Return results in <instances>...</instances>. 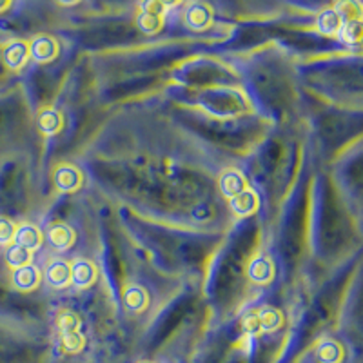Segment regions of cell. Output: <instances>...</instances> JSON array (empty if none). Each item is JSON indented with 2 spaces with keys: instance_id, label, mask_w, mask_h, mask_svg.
I'll list each match as a JSON object with an SVG mask.
<instances>
[{
  "instance_id": "obj_1",
  "label": "cell",
  "mask_w": 363,
  "mask_h": 363,
  "mask_svg": "<svg viewBox=\"0 0 363 363\" xmlns=\"http://www.w3.org/2000/svg\"><path fill=\"white\" fill-rule=\"evenodd\" d=\"M58 330L67 352H79L82 349L84 338L80 335V320L73 313H62L58 316Z\"/></svg>"
},
{
  "instance_id": "obj_2",
  "label": "cell",
  "mask_w": 363,
  "mask_h": 363,
  "mask_svg": "<svg viewBox=\"0 0 363 363\" xmlns=\"http://www.w3.org/2000/svg\"><path fill=\"white\" fill-rule=\"evenodd\" d=\"M165 9H167V6L162 4V2H144L140 15L136 18V26L144 33L155 35L157 31H160L162 17H164Z\"/></svg>"
},
{
  "instance_id": "obj_3",
  "label": "cell",
  "mask_w": 363,
  "mask_h": 363,
  "mask_svg": "<svg viewBox=\"0 0 363 363\" xmlns=\"http://www.w3.org/2000/svg\"><path fill=\"white\" fill-rule=\"evenodd\" d=\"M28 48H29V55H31V58H33L35 62H40V64L51 62V60H55L58 55V44L53 40V38L48 37V35H40V37L33 38Z\"/></svg>"
},
{
  "instance_id": "obj_4",
  "label": "cell",
  "mask_w": 363,
  "mask_h": 363,
  "mask_svg": "<svg viewBox=\"0 0 363 363\" xmlns=\"http://www.w3.org/2000/svg\"><path fill=\"white\" fill-rule=\"evenodd\" d=\"M184 18H186V24L189 26L194 31H202L213 21V11L207 4H200V2H193L186 8L184 13Z\"/></svg>"
},
{
  "instance_id": "obj_5",
  "label": "cell",
  "mask_w": 363,
  "mask_h": 363,
  "mask_svg": "<svg viewBox=\"0 0 363 363\" xmlns=\"http://www.w3.org/2000/svg\"><path fill=\"white\" fill-rule=\"evenodd\" d=\"M29 55V48L26 42L22 40H13L2 51V58H4V64L9 69H21L26 64Z\"/></svg>"
},
{
  "instance_id": "obj_6",
  "label": "cell",
  "mask_w": 363,
  "mask_h": 363,
  "mask_svg": "<svg viewBox=\"0 0 363 363\" xmlns=\"http://www.w3.org/2000/svg\"><path fill=\"white\" fill-rule=\"evenodd\" d=\"M220 191H222L229 200H231L233 196H236V194L242 193V191H245L244 174L236 169L223 171L222 177H220Z\"/></svg>"
},
{
  "instance_id": "obj_7",
  "label": "cell",
  "mask_w": 363,
  "mask_h": 363,
  "mask_svg": "<svg viewBox=\"0 0 363 363\" xmlns=\"http://www.w3.org/2000/svg\"><path fill=\"white\" fill-rule=\"evenodd\" d=\"M45 280L53 287H66L71 281V267L66 260H51L45 269Z\"/></svg>"
},
{
  "instance_id": "obj_8",
  "label": "cell",
  "mask_w": 363,
  "mask_h": 363,
  "mask_svg": "<svg viewBox=\"0 0 363 363\" xmlns=\"http://www.w3.org/2000/svg\"><path fill=\"white\" fill-rule=\"evenodd\" d=\"M48 240H50V244L55 249L66 251V249H69L73 245V229L69 225H66V223H55V225H51L48 229Z\"/></svg>"
},
{
  "instance_id": "obj_9",
  "label": "cell",
  "mask_w": 363,
  "mask_h": 363,
  "mask_svg": "<svg viewBox=\"0 0 363 363\" xmlns=\"http://www.w3.org/2000/svg\"><path fill=\"white\" fill-rule=\"evenodd\" d=\"M249 280L255 281V284H267L272 278V264L269 262L267 256H256L249 262L247 267Z\"/></svg>"
},
{
  "instance_id": "obj_10",
  "label": "cell",
  "mask_w": 363,
  "mask_h": 363,
  "mask_svg": "<svg viewBox=\"0 0 363 363\" xmlns=\"http://www.w3.org/2000/svg\"><path fill=\"white\" fill-rule=\"evenodd\" d=\"M96 278L95 265L87 260H77L71 265V281L77 287H89Z\"/></svg>"
},
{
  "instance_id": "obj_11",
  "label": "cell",
  "mask_w": 363,
  "mask_h": 363,
  "mask_svg": "<svg viewBox=\"0 0 363 363\" xmlns=\"http://www.w3.org/2000/svg\"><path fill=\"white\" fill-rule=\"evenodd\" d=\"M80 182H82V177L74 167L71 165H60L57 171H55V184L60 191L64 193H69V191L79 189Z\"/></svg>"
},
{
  "instance_id": "obj_12",
  "label": "cell",
  "mask_w": 363,
  "mask_h": 363,
  "mask_svg": "<svg viewBox=\"0 0 363 363\" xmlns=\"http://www.w3.org/2000/svg\"><path fill=\"white\" fill-rule=\"evenodd\" d=\"M15 245H21V247L28 249V251H33V249H38L42 244V236L40 231H38L35 225H29V223H24L18 229H15Z\"/></svg>"
},
{
  "instance_id": "obj_13",
  "label": "cell",
  "mask_w": 363,
  "mask_h": 363,
  "mask_svg": "<svg viewBox=\"0 0 363 363\" xmlns=\"http://www.w3.org/2000/svg\"><path fill=\"white\" fill-rule=\"evenodd\" d=\"M38 280H40V274H38L37 267L33 265H24L21 269H15L13 272V285L17 287L18 291H31L38 285Z\"/></svg>"
},
{
  "instance_id": "obj_14",
  "label": "cell",
  "mask_w": 363,
  "mask_h": 363,
  "mask_svg": "<svg viewBox=\"0 0 363 363\" xmlns=\"http://www.w3.org/2000/svg\"><path fill=\"white\" fill-rule=\"evenodd\" d=\"M258 207V199L252 191L245 189L240 194L233 196L231 199V209L233 213H236L238 216H249L252 215Z\"/></svg>"
},
{
  "instance_id": "obj_15",
  "label": "cell",
  "mask_w": 363,
  "mask_h": 363,
  "mask_svg": "<svg viewBox=\"0 0 363 363\" xmlns=\"http://www.w3.org/2000/svg\"><path fill=\"white\" fill-rule=\"evenodd\" d=\"M316 28L320 29V33L329 35V37L338 35L340 28H342V15L336 9H325L323 13H320Z\"/></svg>"
},
{
  "instance_id": "obj_16",
  "label": "cell",
  "mask_w": 363,
  "mask_h": 363,
  "mask_svg": "<svg viewBox=\"0 0 363 363\" xmlns=\"http://www.w3.org/2000/svg\"><path fill=\"white\" fill-rule=\"evenodd\" d=\"M362 33H363V26L358 17L342 22V28H340L338 31L340 38L349 45L359 44V42H362Z\"/></svg>"
},
{
  "instance_id": "obj_17",
  "label": "cell",
  "mask_w": 363,
  "mask_h": 363,
  "mask_svg": "<svg viewBox=\"0 0 363 363\" xmlns=\"http://www.w3.org/2000/svg\"><path fill=\"white\" fill-rule=\"evenodd\" d=\"M124 303L131 313H140L147 306V294L138 285H129L124 293Z\"/></svg>"
},
{
  "instance_id": "obj_18",
  "label": "cell",
  "mask_w": 363,
  "mask_h": 363,
  "mask_svg": "<svg viewBox=\"0 0 363 363\" xmlns=\"http://www.w3.org/2000/svg\"><path fill=\"white\" fill-rule=\"evenodd\" d=\"M60 125H62V118L53 109H44L38 115V128L44 135H55V133L60 131Z\"/></svg>"
},
{
  "instance_id": "obj_19",
  "label": "cell",
  "mask_w": 363,
  "mask_h": 363,
  "mask_svg": "<svg viewBox=\"0 0 363 363\" xmlns=\"http://www.w3.org/2000/svg\"><path fill=\"white\" fill-rule=\"evenodd\" d=\"M256 316H258V322H260V329L267 330V333L280 329L281 323H284V318H281L280 311L272 309V307H265Z\"/></svg>"
},
{
  "instance_id": "obj_20",
  "label": "cell",
  "mask_w": 363,
  "mask_h": 363,
  "mask_svg": "<svg viewBox=\"0 0 363 363\" xmlns=\"http://www.w3.org/2000/svg\"><path fill=\"white\" fill-rule=\"evenodd\" d=\"M342 354V347L336 342H330V340H325L318 347V359L322 363H340Z\"/></svg>"
},
{
  "instance_id": "obj_21",
  "label": "cell",
  "mask_w": 363,
  "mask_h": 363,
  "mask_svg": "<svg viewBox=\"0 0 363 363\" xmlns=\"http://www.w3.org/2000/svg\"><path fill=\"white\" fill-rule=\"evenodd\" d=\"M6 260H8V264L13 269H21L24 265H29V262H31V251L21 247V245H11L8 249V252H6Z\"/></svg>"
},
{
  "instance_id": "obj_22",
  "label": "cell",
  "mask_w": 363,
  "mask_h": 363,
  "mask_svg": "<svg viewBox=\"0 0 363 363\" xmlns=\"http://www.w3.org/2000/svg\"><path fill=\"white\" fill-rule=\"evenodd\" d=\"M15 236V225L9 220L0 218V245H8Z\"/></svg>"
},
{
  "instance_id": "obj_23",
  "label": "cell",
  "mask_w": 363,
  "mask_h": 363,
  "mask_svg": "<svg viewBox=\"0 0 363 363\" xmlns=\"http://www.w3.org/2000/svg\"><path fill=\"white\" fill-rule=\"evenodd\" d=\"M242 325H244V330L247 335H260V322H258V316L256 314H247L242 320Z\"/></svg>"
},
{
  "instance_id": "obj_24",
  "label": "cell",
  "mask_w": 363,
  "mask_h": 363,
  "mask_svg": "<svg viewBox=\"0 0 363 363\" xmlns=\"http://www.w3.org/2000/svg\"><path fill=\"white\" fill-rule=\"evenodd\" d=\"M8 8V4H0V11H2V9H6Z\"/></svg>"
}]
</instances>
